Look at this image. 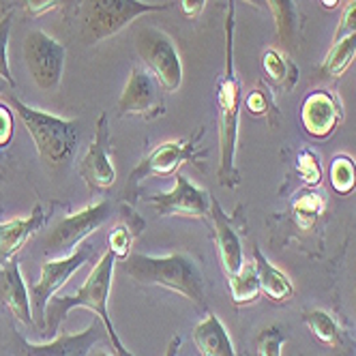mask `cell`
<instances>
[{
	"mask_svg": "<svg viewBox=\"0 0 356 356\" xmlns=\"http://www.w3.org/2000/svg\"><path fill=\"white\" fill-rule=\"evenodd\" d=\"M114 266H116V258L110 251H106L95 264V268L90 270L88 279L84 282V286L75 292L73 296H58L54 294L49 298L47 307H45V330L49 337H56L60 324L65 322V318L69 316L71 309L75 307H86L90 312L97 314V318L104 322L108 339L112 343V350L116 356H134L129 350H127L116 333V328L112 324L110 312H108V298H110V290H112V277H114Z\"/></svg>",
	"mask_w": 356,
	"mask_h": 356,
	"instance_id": "6da1fadb",
	"label": "cell"
},
{
	"mask_svg": "<svg viewBox=\"0 0 356 356\" xmlns=\"http://www.w3.org/2000/svg\"><path fill=\"white\" fill-rule=\"evenodd\" d=\"M241 82L234 67V7L230 5L225 17V67L217 84L219 106V183L223 187L238 185L236 172V144H238V116H241Z\"/></svg>",
	"mask_w": 356,
	"mask_h": 356,
	"instance_id": "7a4b0ae2",
	"label": "cell"
},
{
	"mask_svg": "<svg viewBox=\"0 0 356 356\" xmlns=\"http://www.w3.org/2000/svg\"><path fill=\"white\" fill-rule=\"evenodd\" d=\"M122 273L140 286L168 288L195 305H204V275L197 260L187 251L170 253V256L131 253L122 260Z\"/></svg>",
	"mask_w": 356,
	"mask_h": 356,
	"instance_id": "3957f363",
	"label": "cell"
},
{
	"mask_svg": "<svg viewBox=\"0 0 356 356\" xmlns=\"http://www.w3.org/2000/svg\"><path fill=\"white\" fill-rule=\"evenodd\" d=\"M7 99L11 104V110H15L24 127H26V131L31 134L39 157L49 168L67 165L73 159L75 150H78V140H80L78 122L54 116L43 110H35L11 92L7 95Z\"/></svg>",
	"mask_w": 356,
	"mask_h": 356,
	"instance_id": "277c9868",
	"label": "cell"
},
{
	"mask_svg": "<svg viewBox=\"0 0 356 356\" xmlns=\"http://www.w3.org/2000/svg\"><path fill=\"white\" fill-rule=\"evenodd\" d=\"M172 7L165 5H148L142 0H84L82 3V39L88 45L104 41L127 24H131L140 15L159 13Z\"/></svg>",
	"mask_w": 356,
	"mask_h": 356,
	"instance_id": "5b68a950",
	"label": "cell"
},
{
	"mask_svg": "<svg viewBox=\"0 0 356 356\" xmlns=\"http://www.w3.org/2000/svg\"><path fill=\"white\" fill-rule=\"evenodd\" d=\"M197 138H183V140H168L159 146L152 148L148 155L131 170L129 178L124 185V200L127 204H136L138 193H140V183L146 181L150 176H174L178 168L197 161L207 157V150L197 148Z\"/></svg>",
	"mask_w": 356,
	"mask_h": 356,
	"instance_id": "8992f818",
	"label": "cell"
},
{
	"mask_svg": "<svg viewBox=\"0 0 356 356\" xmlns=\"http://www.w3.org/2000/svg\"><path fill=\"white\" fill-rule=\"evenodd\" d=\"M136 47L157 84L165 92L178 90L183 84V63L172 39L163 31L144 26L136 35Z\"/></svg>",
	"mask_w": 356,
	"mask_h": 356,
	"instance_id": "52a82bcc",
	"label": "cell"
},
{
	"mask_svg": "<svg viewBox=\"0 0 356 356\" xmlns=\"http://www.w3.org/2000/svg\"><path fill=\"white\" fill-rule=\"evenodd\" d=\"M110 215H112V202L99 200L95 204L84 207L78 213L63 217L54 225V230L45 236V251L56 253L60 258L67 256V253H71L84 238L95 234L99 227L110 219Z\"/></svg>",
	"mask_w": 356,
	"mask_h": 356,
	"instance_id": "ba28073f",
	"label": "cell"
},
{
	"mask_svg": "<svg viewBox=\"0 0 356 356\" xmlns=\"http://www.w3.org/2000/svg\"><path fill=\"white\" fill-rule=\"evenodd\" d=\"M24 60L41 90H56L65 71V47L41 31H31L24 39Z\"/></svg>",
	"mask_w": 356,
	"mask_h": 356,
	"instance_id": "9c48e42d",
	"label": "cell"
},
{
	"mask_svg": "<svg viewBox=\"0 0 356 356\" xmlns=\"http://www.w3.org/2000/svg\"><path fill=\"white\" fill-rule=\"evenodd\" d=\"M92 245H80L75 247L71 253L56 260H49L41 264V277L39 282L33 284L31 288V305H33V314L39 316V324L45 326V307L49 298H52L67 282L73 273H78L90 258H92Z\"/></svg>",
	"mask_w": 356,
	"mask_h": 356,
	"instance_id": "30bf717a",
	"label": "cell"
},
{
	"mask_svg": "<svg viewBox=\"0 0 356 356\" xmlns=\"http://www.w3.org/2000/svg\"><path fill=\"white\" fill-rule=\"evenodd\" d=\"M106 333V326L99 318L84 328L82 333H65L52 337L47 343H31L24 339L17 330L11 335V354L13 356H88L92 346L101 341ZM108 335V333H106Z\"/></svg>",
	"mask_w": 356,
	"mask_h": 356,
	"instance_id": "8fae6325",
	"label": "cell"
},
{
	"mask_svg": "<svg viewBox=\"0 0 356 356\" xmlns=\"http://www.w3.org/2000/svg\"><path fill=\"white\" fill-rule=\"evenodd\" d=\"M159 84L142 67H134L129 82H127L120 99H118V114L120 116H142L146 120H155L165 114V106L159 95Z\"/></svg>",
	"mask_w": 356,
	"mask_h": 356,
	"instance_id": "7c38bea8",
	"label": "cell"
},
{
	"mask_svg": "<svg viewBox=\"0 0 356 356\" xmlns=\"http://www.w3.org/2000/svg\"><path fill=\"white\" fill-rule=\"evenodd\" d=\"M176 183L170 191L150 195L148 202L155 207V213L159 217H172V215H183V217H197L204 219L211 215V195L195 187L187 176L176 174Z\"/></svg>",
	"mask_w": 356,
	"mask_h": 356,
	"instance_id": "4fadbf2b",
	"label": "cell"
},
{
	"mask_svg": "<svg viewBox=\"0 0 356 356\" xmlns=\"http://www.w3.org/2000/svg\"><path fill=\"white\" fill-rule=\"evenodd\" d=\"M110 124L108 114H101L95 124V138L80 161V176L90 191H106L116 183V170L110 159Z\"/></svg>",
	"mask_w": 356,
	"mask_h": 356,
	"instance_id": "5bb4252c",
	"label": "cell"
},
{
	"mask_svg": "<svg viewBox=\"0 0 356 356\" xmlns=\"http://www.w3.org/2000/svg\"><path fill=\"white\" fill-rule=\"evenodd\" d=\"M343 120V108L337 95L328 90H316L302 101L300 122L312 138H328Z\"/></svg>",
	"mask_w": 356,
	"mask_h": 356,
	"instance_id": "9a60e30c",
	"label": "cell"
},
{
	"mask_svg": "<svg viewBox=\"0 0 356 356\" xmlns=\"http://www.w3.org/2000/svg\"><path fill=\"white\" fill-rule=\"evenodd\" d=\"M0 302L19 320L22 324H35L33 318V305H31V294L24 284V277L19 270L17 260H9L0 264Z\"/></svg>",
	"mask_w": 356,
	"mask_h": 356,
	"instance_id": "2e32d148",
	"label": "cell"
},
{
	"mask_svg": "<svg viewBox=\"0 0 356 356\" xmlns=\"http://www.w3.org/2000/svg\"><path fill=\"white\" fill-rule=\"evenodd\" d=\"M211 217H213V227H215V243H217L219 260H221L223 273L230 277L238 273L245 264L243 245L230 223V217L225 215V211L221 209V204L215 197H211Z\"/></svg>",
	"mask_w": 356,
	"mask_h": 356,
	"instance_id": "e0dca14e",
	"label": "cell"
},
{
	"mask_svg": "<svg viewBox=\"0 0 356 356\" xmlns=\"http://www.w3.org/2000/svg\"><path fill=\"white\" fill-rule=\"evenodd\" d=\"M45 219L43 207L37 204L29 217H15L0 223V264L13 260L15 253L45 225Z\"/></svg>",
	"mask_w": 356,
	"mask_h": 356,
	"instance_id": "ac0fdd59",
	"label": "cell"
},
{
	"mask_svg": "<svg viewBox=\"0 0 356 356\" xmlns=\"http://www.w3.org/2000/svg\"><path fill=\"white\" fill-rule=\"evenodd\" d=\"M191 339L200 356H236L230 335L215 314H209L200 324L193 326Z\"/></svg>",
	"mask_w": 356,
	"mask_h": 356,
	"instance_id": "d6986e66",
	"label": "cell"
},
{
	"mask_svg": "<svg viewBox=\"0 0 356 356\" xmlns=\"http://www.w3.org/2000/svg\"><path fill=\"white\" fill-rule=\"evenodd\" d=\"M253 264H256V268H258L262 292L273 302H288L294 296V286L290 282V277L284 270L275 268L258 247L253 249Z\"/></svg>",
	"mask_w": 356,
	"mask_h": 356,
	"instance_id": "ffe728a7",
	"label": "cell"
},
{
	"mask_svg": "<svg viewBox=\"0 0 356 356\" xmlns=\"http://www.w3.org/2000/svg\"><path fill=\"white\" fill-rule=\"evenodd\" d=\"M144 219H140L131 209L124 211L122 221L114 225V230L108 234V251L116 260H127L131 256V245L136 236L144 230Z\"/></svg>",
	"mask_w": 356,
	"mask_h": 356,
	"instance_id": "44dd1931",
	"label": "cell"
},
{
	"mask_svg": "<svg viewBox=\"0 0 356 356\" xmlns=\"http://www.w3.org/2000/svg\"><path fill=\"white\" fill-rule=\"evenodd\" d=\"M262 67L266 78L284 90H292L298 80V67L292 58H288L284 52H279L275 47H268L262 54Z\"/></svg>",
	"mask_w": 356,
	"mask_h": 356,
	"instance_id": "7402d4cb",
	"label": "cell"
},
{
	"mask_svg": "<svg viewBox=\"0 0 356 356\" xmlns=\"http://www.w3.org/2000/svg\"><path fill=\"white\" fill-rule=\"evenodd\" d=\"M227 286H230V296L234 305H251L262 294L256 264H243L238 273L227 277Z\"/></svg>",
	"mask_w": 356,
	"mask_h": 356,
	"instance_id": "603a6c76",
	"label": "cell"
},
{
	"mask_svg": "<svg viewBox=\"0 0 356 356\" xmlns=\"http://www.w3.org/2000/svg\"><path fill=\"white\" fill-rule=\"evenodd\" d=\"M354 58H356V33L341 37L333 43V47H330V52L322 63V73L326 78H339V75L346 73V69L352 65Z\"/></svg>",
	"mask_w": 356,
	"mask_h": 356,
	"instance_id": "cb8c5ba5",
	"label": "cell"
},
{
	"mask_svg": "<svg viewBox=\"0 0 356 356\" xmlns=\"http://www.w3.org/2000/svg\"><path fill=\"white\" fill-rule=\"evenodd\" d=\"M268 5L275 26H277V35L284 41L286 47H292L294 39H296V31H298V15H296V3L294 0H264Z\"/></svg>",
	"mask_w": 356,
	"mask_h": 356,
	"instance_id": "d4e9b609",
	"label": "cell"
},
{
	"mask_svg": "<svg viewBox=\"0 0 356 356\" xmlns=\"http://www.w3.org/2000/svg\"><path fill=\"white\" fill-rule=\"evenodd\" d=\"M324 209H326V200L316 189L298 193L296 200L292 202L294 219H296V223L302 227V230H309V227H314V223L322 217Z\"/></svg>",
	"mask_w": 356,
	"mask_h": 356,
	"instance_id": "484cf974",
	"label": "cell"
},
{
	"mask_svg": "<svg viewBox=\"0 0 356 356\" xmlns=\"http://www.w3.org/2000/svg\"><path fill=\"white\" fill-rule=\"evenodd\" d=\"M302 322L305 326L309 328V333L322 341L324 346H330V348H337L339 341H341V330L335 322V318L322 312V309H312V312H305L302 314Z\"/></svg>",
	"mask_w": 356,
	"mask_h": 356,
	"instance_id": "4316f807",
	"label": "cell"
},
{
	"mask_svg": "<svg viewBox=\"0 0 356 356\" xmlns=\"http://www.w3.org/2000/svg\"><path fill=\"white\" fill-rule=\"evenodd\" d=\"M330 185L339 195H348L356 189V161L350 155H337L330 161Z\"/></svg>",
	"mask_w": 356,
	"mask_h": 356,
	"instance_id": "83f0119b",
	"label": "cell"
},
{
	"mask_svg": "<svg viewBox=\"0 0 356 356\" xmlns=\"http://www.w3.org/2000/svg\"><path fill=\"white\" fill-rule=\"evenodd\" d=\"M288 341V333L284 326L270 324L260 330V335L256 339V350L258 356H282L284 343Z\"/></svg>",
	"mask_w": 356,
	"mask_h": 356,
	"instance_id": "f1b7e54d",
	"label": "cell"
},
{
	"mask_svg": "<svg viewBox=\"0 0 356 356\" xmlns=\"http://www.w3.org/2000/svg\"><path fill=\"white\" fill-rule=\"evenodd\" d=\"M296 172L302 178L305 185L318 187L322 183V165H320L318 152H314L312 148H302L296 157Z\"/></svg>",
	"mask_w": 356,
	"mask_h": 356,
	"instance_id": "f546056e",
	"label": "cell"
},
{
	"mask_svg": "<svg viewBox=\"0 0 356 356\" xmlns=\"http://www.w3.org/2000/svg\"><path fill=\"white\" fill-rule=\"evenodd\" d=\"M11 19L13 13H7L0 19V80H5L11 88L15 86V80L9 69V56H7V47H9V35H11Z\"/></svg>",
	"mask_w": 356,
	"mask_h": 356,
	"instance_id": "4dcf8cb0",
	"label": "cell"
},
{
	"mask_svg": "<svg viewBox=\"0 0 356 356\" xmlns=\"http://www.w3.org/2000/svg\"><path fill=\"white\" fill-rule=\"evenodd\" d=\"M75 0H24V9L31 17H41L56 9H71Z\"/></svg>",
	"mask_w": 356,
	"mask_h": 356,
	"instance_id": "1f68e13d",
	"label": "cell"
},
{
	"mask_svg": "<svg viewBox=\"0 0 356 356\" xmlns=\"http://www.w3.org/2000/svg\"><path fill=\"white\" fill-rule=\"evenodd\" d=\"M247 110L256 116H266L270 112V99L266 95V90H251L249 97H247Z\"/></svg>",
	"mask_w": 356,
	"mask_h": 356,
	"instance_id": "d6a6232c",
	"label": "cell"
},
{
	"mask_svg": "<svg viewBox=\"0 0 356 356\" xmlns=\"http://www.w3.org/2000/svg\"><path fill=\"white\" fill-rule=\"evenodd\" d=\"M15 131V120H13V110L0 104V148L9 146L11 138Z\"/></svg>",
	"mask_w": 356,
	"mask_h": 356,
	"instance_id": "836d02e7",
	"label": "cell"
},
{
	"mask_svg": "<svg viewBox=\"0 0 356 356\" xmlns=\"http://www.w3.org/2000/svg\"><path fill=\"white\" fill-rule=\"evenodd\" d=\"M352 33H356V0H350L348 7L343 9V15L339 19V29L335 33V41L341 37H348Z\"/></svg>",
	"mask_w": 356,
	"mask_h": 356,
	"instance_id": "e575fe53",
	"label": "cell"
},
{
	"mask_svg": "<svg viewBox=\"0 0 356 356\" xmlns=\"http://www.w3.org/2000/svg\"><path fill=\"white\" fill-rule=\"evenodd\" d=\"M207 7V0H181V11L187 19H195Z\"/></svg>",
	"mask_w": 356,
	"mask_h": 356,
	"instance_id": "d590c367",
	"label": "cell"
},
{
	"mask_svg": "<svg viewBox=\"0 0 356 356\" xmlns=\"http://www.w3.org/2000/svg\"><path fill=\"white\" fill-rule=\"evenodd\" d=\"M181 346H183V337H181V335H174V337L170 339V343H168L163 356H178V350H181Z\"/></svg>",
	"mask_w": 356,
	"mask_h": 356,
	"instance_id": "8d00e7d4",
	"label": "cell"
},
{
	"mask_svg": "<svg viewBox=\"0 0 356 356\" xmlns=\"http://www.w3.org/2000/svg\"><path fill=\"white\" fill-rule=\"evenodd\" d=\"M320 3H322L324 9H335L341 3V0H320Z\"/></svg>",
	"mask_w": 356,
	"mask_h": 356,
	"instance_id": "74e56055",
	"label": "cell"
},
{
	"mask_svg": "<svg viewBox=\"0 0 356 356\" xmlns=\"http://www.w3.org/2000/svg\"><path fill=\"white\" fill-rule=\"evenodd\" d=\"M243 3L251 5V7H256V9H262L264 7V0H243Z\"/></svg>",
	"mask_w": 356,
	"mask_h": 356,
	"instance_id": "f35d334b",
	"label": "cell"
},
{
	"mask_svg": "<svg viewBox=\"0 0 356 356\" xmlns=\"http://www.w3.org/2000/svg\"><path fill=\"white\" fill-rule=\"evenodd\" d=\"M92 356H110V354H108V352H104V350H97Z\"/></svg>",
	"mask_w": 356,
	"mask_h": 356,
	"instance_id": "ab89813d",
	"label": "cell"
}]
</instances>
